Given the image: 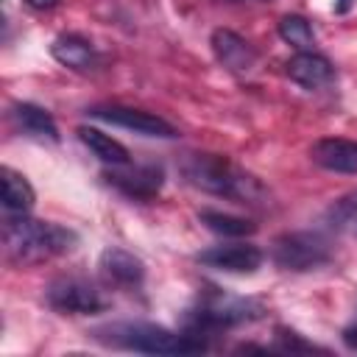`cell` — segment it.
<instances>
[{"label":"cell","mask_w":357,"mask_h":357,"mask_svg":"<svg viewBox=\"0 0 357 357\" xmlns=\"http://www.w3.org/2000/svg\"><path fill=\"white\" fill-rule=\"evenodd\" d=\"M181 173L192 187L240 204H257L265 195L262 184L251 173L220 153H187L181 159Z\"/></svg>","instance_id":"1"},{"label":"cell","mask_w":357,"mask_h":357,"mask_svg":"<svg viewBox=\"0 0 357 357\" xmlns=\"http://www.w3.org/2000/svg\"><path fill=\"white\" fill-rule=\"evenodd\" d=\"M95 340L114 346V349H128V351H145V354H195L206 351V340L201 335L190 332H170L156 324L145 321H120V324H106L98 326Z\"/></svg>","instance_id":"2"},{"label":"cell","mask_w":357,"mask_h":357,"mask_svg":"<svg viewBox=\"0 0 357 357\" xmlns=\"http://www.w3.org/2000/svg\"><path fill=\"white\" fill-rule=\"evenodd\" d=\"M3 240H6L8 259L17 265L50 259L75 245V234L70 229H64L59 223H47V220H33L25 215L6 220Z\"/></svg>","instance_id":"3"},{"label":"cell","mask_w":357,"mask_h":357,"mask_svg":"<svg viewBox=\"0 0 357 357\" xmlns=\"http://www.w3.org/2000/svg\"><path fill=\"white\" fill-rule=\"evenodd\" d=\"M265 312V307L254 298H243V296H229V293H206L192 310H187L184 315V332L190 335H209V332H220L245 321H254Z\"/></svg>","instance_id":"4"},{"label":"cell","mask_w":357,"mask_h":357,"mask_svg":"<svg viewBox=\"0 0 357 357\" xmlns=\"http://www.w3.org/2000/svg\"><path fill=\"white\" fill-rule=\"evenodd\" d=\"M271 257L284 271H312L329 259V243L312 231H290L273 240Z\"/></svg>","instance_id":"5"},{"label":"cell","mask_w":357,"mask_h":357,"mask_svg":"<svg viewBox=\"0 0 357 357\" xmlns=\"http://www.w3.org/2000/svg\"><path fill=\"white\" fill-rule=\"evenodd\" d=\"M47 304L67 315H92L106 307L100 290L75 276H61L47 287Z\"/></svg>","instance_id":"6"},{"label":"cell","mask_w":357,"mask_h":357,"mask_svg":"<svg viewBox=\"0 0 357 357\" xmlns=\"http://www.w3.org/2000/svg\"><path fill=\"white\" fill-rule=\"evenodd\" d=\"M86 114L95 117V120L128 128V131L142 134V137H162V139L176 137V128L165 117L142 112V109H131V106H120V103H106V106H92Z\"/></svg>","instance_id":"7"},{"label":"cell","mask_w":357,"mask_h":357,"mask_svg":"<svg viewBox=\"0 0 357 357\" xmlns=\"http://www.w3.org/2000/svg\"><path fill=\"white\" fill-rule=\"evenodd\" d=\"M103 178L109 187L120 190L134 201H151L153 195H159L165 184V170L159 165H112V170H106Z\"/></svg>","instance_id":"8"},{"label":"cell","mask_w":357,"mask_h":357,"mask_svg":"<svg viewBox=\"0 0 357 357\" xmlns=\"http://www.w3.org/2000/svg\"><path fill=\"white\" fill-rule=\"evenodd\" d=\"M201 265L215 268V271H229V273H254L262 265V251L251 243H226V245H212L195 257Z\"/></svg>","instance_id":"9"},{"label":"cell","mask_w":357,"mask_h":357,"mask_svg":"<svg viewBox=\"0 0 357 357\" xmlns=\"http://www.w3.org/2000/svg\"><path fill=\"white\" fill-rule=\"evenodd\" d=\"M100 271H103V276H106V282H112V284H117V287H139L142 284V279H145V265H142V259L139 257H134L131 251H126V248H117V245H112V248H106L103 254H100Z\"/></svg>","instance_id":"10"},{"label":"cell","mask_w":357,"mask_h":357,"mask_svg":"<svg viewBox=\"0 0 357 357\" xmlns=\"http://www.w3.org/2000/svg\"><path fill=\"white\" fill-rule=\"evenodd\" d=\"M212 50H215L218 61L231 73H248L257 64V50L240 33H234L229 28H218L212 33Z\"/></svg>","instance_id":"11"},{"label":"cell","mask_w":357,"mask_h":357,"mask_svg":"<svg viewBox=\"0 0 357 357\" xmlns=\"http://www.w3.org/2000/svg\"><path fill=\"white\" fill-rule=\"evenodd\" d=\"M287 75H290V81H296L304 89H321L335 78V67L326 56H321L315 50H298L287 61Z\"/></svg>","instance_id":"12"},{"label":"cell","mask_w":357,"mask_h":357,"mask_svg":"<svg viewBox=\"0 0 357 357\" xmlns=\"http://www.w3.org/2000/svg\"><path fill=\"white\" fill-rule=\"evenodd\" d=\"M310 156L315 165L335 170V173H357V142L351 139H318L310 148Z\"/></svg>","instance_id":"13"},{"label":"cell","mask_w":357,"mask_h":357,"mask_svg":"<svg viewBox=\"0 0 357 357\" xmlns=\"http://www.w3.org/2000/svg\"><path fill=\"white\" fill-rule=\"evenodd\" d=\"M11 120L17 123V128L33 139H47V142H59V128L53 123V117L33 106V103H14L11 106Z\"/></svg>","instance_id":"14"},{"label":"cell","mask_w":357,"mask_h":357,"mask_svg":"<svg viewBox=\"0 0 357 357\" xmlns=\"http://www.w3.org/2000/svg\"><path fill=\"white\" fill-rule=\"evenodd\" d=\"M50 53L59 64L70 67V70H89L95 64V47L78 36V33H61L53 39L50 45Z\"/></svg>","instance_id":"15"},{"label":"cell","mask_w":357,"mask_h":357,"mask_svg":"<svg viewBox=\"0 0 357 357\" xmlns=\"http://www.w3.org/2000/svg\"><path fill=\"white\" fill-rule=\"evenodd\" d=\"M78 139L106 165H128L131 156H128V148L123 142H117L114 137L103 134L100 128H92V126H78Z\"/></svg>","instance_id":"16"},{"label":"cell","mask_w":357,"mask_h":357,"mask_svg":"<svg viewBox=\"0 0 357 357\" xmlns=\"http://www.w3.org/2000/svg\"><path fill=\"white\" fill-rule=\"evenodd\" d=\"M33 187L28 178L11 167H3V206L11 215H25L33 206Z\"/></svg>","instance_id":"17"},{"label":"cell","mask_w":357,"mask_h":357,"mask_svg":"<svg viewBox=\"0 0 357 357\" xmlns=\"http://www.w3.org/2000/svg\"><path fill=\"white\" fill-rule=\"evenodd\" d=\"M198 220L215 231V234H223V237H243V234H254L257 231V223L245 220V218H237V215H226V212H218V209H204L198 212Z\"/></svg>","instance_id":"18"},{"label":"cell","mask_w":357,"mask_h":357,"mask_svg":"<svg viewBox=\"0 0 357 357\" xmlns=\"http://www.w3.org/2000/svg\"><path fill=\"white\" fill-rule=\"evenodd\" d=\"M279 36L296 50H312L315 45V31L301 14H284L279 20Z\"/></svg>","instance_id":"19"},{"label":"cell","mask_w":357,"mask_h":357,"mask_svg":"<svg viewBox=\"0 0 357 357\" xmlns=\"http://www.w3.org/2000/svg\"><path fill=\"white\" fill-rule=\"evenodd\" d=\"M276 349L279 351H312L315 346L298 340L296 332H287V329H276Z\"/></svg>","instance_id":"20"},{"label":"cell","mask_w":357,"mask_h":357,"mask_svg":"<svg viewBox=\"0 0 357 357\" xmlns=\"http://www.w3.org/2000/svg\"><path fill=\"white\" fill-rule=\"evenodd\" d=\"M343 343H346L349 349H357V324L343 329Z\"/></svg>","instance_id":"21"},{"label":"cell","mask_w":357,"mask_h":357,"mask_svg":"<svg viewBox=\"0 0 357 357\" xmlns=\"http://www.w3.org/2000/svg\"><path fill=\"white\" fill-rule=\"evenodd\" d=\"M31 8H36V11H47V8H53V6H59V0H25Z\"/></svg>","instance_id":"22"},{"label":"cell","mask_w":357,"mask_h":357,"mask_svg":"<svg viewBox=\"0 0 357 357\" xmlns=\"http://www.w3.org/2000/svg\"><path fill=\"white\" fill-rule=\"evenodd\" d=\"M349 8V0H340V6H337V11H346Z\"/></svg>","instance_id":"23"},{"label":"cell","mask_w":357,"mask_h":357,"mask_svg":"<svg viewBox=\"0 0 357 357\" xmlns=\"http://www.w3.org/2000/svg\"><path fill=\"white\" fill-rule=\"evenodd\" d=\"M354 206H357V204H354Z\"/></svg>","instance_id":"24"}]
</instances>
